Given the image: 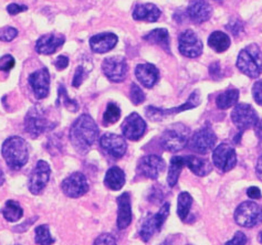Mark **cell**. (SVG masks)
<instances>
[{"mask_svg": "<svg viewBox=\"0 0 262 245\" xmlns=\"http://www.w3.org/2000/svg\"><path fill=\"white\" fill-rule=\"evenodd\" d=\"M69 138L75 152L84 155L98 140L99 127L90 115L82 114L71 125Z\"/></svg>", "mask_w": 262, "mask_h": 245, "instance_id": "6da1fadb", "label": "cell"}, {"mask_svg": "<svg viewBox=\"0 0 262 245\" xmlns=\"http://www.w3.org/2000/svg\"><path fill=\"white\" fill-rule=\"evenodd\" d=\"M2 155L11 170H20L29 160L28 142L19 136H11L4 141Z\"/></svg>", "mask_w": 262, "mask_h": 245, "instance_id": "7a4b0ae2", "label": "cell"}, {"mask_svg": "<svg viewBox=\"0 0 262 245\" xmlns=\"http://www.w3.org/2000/svg\"><path fill=\"white\" fill-rule=\"evenodd\" d=\"M57 124L58 121H54L51 118L50 111L41 105L32 106L25 117L26 132L33 138L52 131Z\"/></svg>", "mask_w": 262, "mask_h": 245, "instance_id": "3957f363", "label": "cell"}, {"mask_svg": "<svg viewBox=\"0 0 262 245\" xmlns=\"http://www.w3.org/2000/svg\"><path fill=\"white\" fill-rule=\"evenodd\" d=\"M237 67L245 76L257 79L262 73V52L257 44H249L240 51Z\"/></svg>", "mask_w": 262, "mask_h": 245, "instance_id": "277c9868", "label": "cell"}, {"mask_svg": "<svg viewBox=\"0 0 262 245\" xmlns=\"http://www.w3.org/2000/svg\"><path fill=\"white\" fill-rule=\"evenodd\" d=\"M190 136V131L187 126L174 124L165 129V132L162 134L161 144L165 151L177 153L183 151L188 145Z\"/></svg>", "mask_w": 262, "mask_h": 245, "instance_id": "5b68a950", "label": "cell"}, {"mask_svg": "<svg viewBox=\"0 0 262 245\" xmlns=\"http://www.w3.org/2000/svg\"><path fill=\"white\" fill-rule=\"evenodd\" d=\"M234 221L243 228H254L262 222V208L253 201L240 203L234 211Z\"/></svg>", "mask_w": 262, "mask_h": 245, "instance_id": "8992f818", "label": "cell"}, {"mask_svg": "<svg viewBox=\"0 0 262 245\" xmlns=\"http://www.w3.org/2000/svg\"><path fill=\"white\" fill-rule=\"evenodd\" d=\"M231 120L237 126L239 135H241L247 129L256 126L259 121V117L256 110L251 105L240 103L234 105L231 112Z\"/></svg>", "mask_w": 262, "mask_h": 245, "instance_id": "52a82bcc", "label": "cell"}, {"mask_svg": "<svg viewBox=\"0 0 262 245\" xmlns=\"http://www.w3.org/2000/svg\"><path fill=\"white\" fill-rule=\"evenodd\" d=\"M199 104H201V95H199L198 91H195L194 93L190 94V96L187 100V102L181 106L168 108V110H164V108H157L154 106H148V107H146L145 114L148 117V119L153 120V121H160L168 116H173V115H176L181 112L195 108Z\"/></svg>", "mask_w": 262, "mask_h": 245, "instance_id": "ba28073f", "label": "cell"}, {"mask_svg": "<svg viewBox=\"0 0 262 245\" xmlns=\"http://www.w3.org/2000/svg\"><path fill=\"white\" fill-rule=\"evenodd\" d=\"M217 136L209 126H203L190 136L188 145L195 153L206 155L216 146Z\"/></svg>", "mask_w": 262, "mask_h": 245, "instance_id": "9c48e42d", "label": "cell"}, {"mask_svg": "<svg viewBox=\"0 0 262 245\" xmlns=\"http://www.w3.org/2000/svg\"><path fill=\"white\" fill-rule=\"evenodd\" d=\"M102 71L111 82L121 83L127 77L128 65L125 58L122 56H114L103 61Z\"/></svg>", "mask_w": 262, "mask_h": 245, "instance_id": "30bf717a", "label": "cell"}, {"mask_svg": "<svg viewBox=\"0 0 262 245\" xmlns=\"http://www.w3.org/2000/svg\"><path fill=\"white\" fill-rule=\"evenodd\" d=\"M51 168L45 160H39L36 167L32 169L28 180V189L33 195L42 193L48 182L50 180Z\"/></svg>", "mask_w": 262, "mask_h": 245, "instance_id": "8fae6325", "label": "cell"}, {"mask_svg": "<svg viewBox=\"0 0 262 245\" xmlns=\"http://www.w3.org/2000/svg\"><path fill=\"white\" fill-rule=\"evenodd\" d=\"M212 162L222 173H228L237 165L236 151L230 144L223 142L213 149Z\"/></svg>", "mask_w": 262, "mask_h": 245, "instance_id": "7c38bea8", "label": "cell"}, {"mask_svg": "<svg viewBox=\"0 0 262 245\" xmlns=\"http://www.w3.org/2000/svg\"><path fill=\"white\" fill-rule=\"evenodd\" d=\"M178 49L186 58H198L203 53V41L192 30H186L181 33L178 39Z\"/></svg>", "mask_w": 262, "mask_h": 245, "instance_id": "4fadbf2b", "label": "cell"}, {"mask_svg": "<svg viewBox=\"0 0 262 245\" xmlns=\"http://www.w3.org/2000/svg\"><path fill=\"white\" fill-rule=\"evenodd\" d=\"M89 188L90 186L86 177L79 172L68 176L61 183V189L63 193L69 198L73 199L84 195L89 191Z\"/></svg>", "mask_w": 262, "mask_h": 245, "instance_id": "5bb4252c", "label": "cell"}, {"mask_svg": "<svg viewBox=\"0 0 262 245\" xmlns=\"http://www.w3.org/2000/svg\"><path fill=\"white\" fill-rule=\"evenodd\" d=\"M100 145L103 152L113 158H122L126 153L127 144L125 138L113 133H106L101 137Z\"/></svg>", "mask_w": 262, "mask_h": 245, "instance_id": "9a60e30c", "label": "cell"}, {"mask_svg": "<svg viewBox=\"0 0 262 245\" xmlns=\"http://www.w3.org/2000/svg\"><path fill=\"white\" fill-rule=\"evenodd\" d=\"M28 82L34 97L37 100H43L49 95L50 73L47 67H41L36 72L31 73Z\"/></svg>", "mask_w": 262, "mask_h": 245, "instance_id": "2e32d148", "label": "cell"}, {"mask_svg": "<svg viewBox=\"0 0 262 245\" xmlns=\"http://www.w3.org/2000/svg\"><path fill=\"white\" fill-rule=\"evenodd\" d=\"M122 133L128 140H140L146 132V122L137 113L129 114L122 124Z\"/></svg>", "mask_w": 262, "mask_h": 245, "instance_id": "e0dca14e", "label": "cell"}, {"mask_svg": "<svg viewBox=\"0 0 262 245\" xmlns=\"http://www.w3.org/2000/svg\"><path fill=\"white\" fill-rule=\"evenodd\" d=\"M166 163L164 159L157 155H147L143 157L137 165V170L141 176L147 179H157L160 175L164 172Z\"/></svg>", "mask_w": 262, "mask_h": 245, "instance_id": "ac0fdd59", "label": "cell"}, {"mask_svg": "<svg viewBox=\"0 0 262 245\" xmlns=\"http://www.w3.org/2000/svg\"><path fill=\"white\" fill-rule=\"evenodd\" d=\"M66 38L60 33H48L40 37L36 42V51L45 56L56 53L60 47L64 44Z\"/></svg>", "mask_w": 262, "mask_h": 245, "instance_id": "d6986e66", "label": "cell"}, {"mask_svg": "<svg viewBox=\"0 0 262 245\" xmlns=\"http://www.w3.org/2000/svg\"><path fill=\"white\" fill-rule=\"evenodd\" d=\"M212 15V8L206 0H191L188 8L187 16L194 23H203L209 20Z\"/></svg>", "mask_w": 262, "mask_h": 245, "instance_id": "ffe728a7", "label": "cell"}, {"mask_svg": "<svg viewBox=\"0 0 262 245\" xmlns=\"http://www.w3.org/2000/svg\"><path fill=\"white\" fill-rule=\"evenodd\" d=\"M117 228L119 230H124L129 227L132 223V203H130V197L128 192H124L117 199Z\"/></svg>", "mask_w": 262, "mask_h": 245, "instance_id": "44dd1931", "label": "cell"}, {"mask_svg": "<svg viewBox=\"0 0 262 245\" xmlns=\"http://www.w3.org/2000/svg\"><path fill=\"white\" fill-rule=\"evenodd\" d=\"M117 41L119 38L114 33L103 32L90 39V47L94 53H106L114 49Z\"/></svg>", "mask_w": 262, "mask_h": 245, "instance_id": "7402d4cb", "label": "cell"}, {"mask_svg": "<svg viewBox=\"0 0 262 245\" xmlns=\"http://www.w3.org/2000/svg\"><path fill=\"white\" fill-rule=\"evenodd\" d=\"M135 76L144 87L151 88L160 79V71L154 64L141 63L136 66Z\"/></svg>", "mask_w": 262, "mask_h": 245, "instance_id": "603a6c76", "label": "cell"}, {"mask_svg": "<svg viewBox=\"0 0 262 245\" xmlns=\"http://www.w3.org/2000/svg\"><path fill=\"white\" fill-rule=\"evenodd\" d=\"M161 15V9L153 4H139L133 9V18L136 21L156 22Z\"/></svg>", "mask_w": 262, "mask_h": 245, "instance_id": "cb8c5ba5", "label": "cell"}, {"mask_svg": "<svg viewBox=\"0 0 262 245\" xmlns=\"http://www.w3.org/2000/svg\"><path fill=\"white\" fill-rule=\"evenodd\" d=\"M184 159L185 166L188 167L190 172L198 177H205L211 173L212 165L208 159L199 157V156L196 155L185 156Z\"/></svg>", "mask_w": 262, "mask_h": 245, "instance_id": "d4e9b609", "label": "cell"}, {"mask_svg": "<svg viewBox=\"0 0 262 245\" xmlns=\"http://www.w3.org/2000/svg\"><path fill=\"white\" fill-rule=\"evenodd\" d=\"M125 173L119 167H111L110 168L106 174H105V178H104V185L111 190H114V191H117V190H121L123 186L125 185Z\"/></svg>", "mask_w": 262, "mask_h": 245, "instance_id": "484cf974", "label": "cell"}, {"mask_svg": "<svg viewBox=\"0 0 262 245\" xmlns=\"http://www.w3.org/2000/svg\"><path fill=\"white\" fill-rule=\"evenodd\" d=\"M239 96L240 94L237 88H228V90H226L225 92L218 95L216 99V105L220 110H228V108L234 106L238 103Z\"/></svg>", "mask_w": 262, "mask_h": 245, "instance_id": "4316f807", "label": "cell"}, {"mask_svg": "<svg viewBox=\"0 0 262 245\" xmlns=\"http://www.w3.org/2000/svg\"><path fill=\"white\" fill-rule=\"evenodd\" d=\"M144 40L151 44H156L162 46L165 51L169 52V33L166 29L160 28L148 32L144 36Z\"/></svg>", "mask_w": 262, "mask_h": 245, "instance_id": "83f0119b", "label": "cell"}, {"mask_svg": "<svg viewBox=\"0 0 262 245\" xmlns=\"http://www.w3.org/2000/svg\"><path fill=\"white\" fill-rule=\"evenodd\" d=\"M208 44L212 50H215L218 53L225 52L229 49L231 41L228 35H226L223 31H215L212 32L208 38Z\"/></svg>", "mask_w": 262, "mask_h": 245, "instance_id": "f1b7e54d", "label": "cell"}, {"mask_svg": "<svg viewBox=\"0 0 262 245\" xmlns=\"http://www.w3.org/2000/svg\"><path fill=\"white\" fill-rule=\"evenodd\" d=\"M184 167L185 159L183 156H174V157L170 159L167 174V183L169 187H174L176 185Z\"/></svg>", "mask_w": 262, "mask_h": 245, "instance_id": "f546056e", "label": "cell"}, {"mask_svg": "<svg viewBox=\"0 0 262 245\" xmlns=\"http://www.w3.org/2000/svg\"><path fill=\"white\" fill-rule=\"evenodd\" d=\"M3 215L6 221L15 223L21 219L24 215V210L20 207L19 202L15 200H8L3 209Z\"/></svg>", "mask_w": 262, "mask_h": 245, "instance_id": "4dcf8cb0", "label": "cell"}, {"mask_svg": "<svg viewBox=\"0 0 262 245\" xmlns=\"http://www.w3.org/2000/svg\"><path fill=\"white\" fill-rule=\"evenodd\" d=\"M192 206V197L188 192H181L177 198V214L179 219L185 221L190 212Z\"/></svg>", "mask_w": 262, "mask_h": 245, "instance_id": "1f68e13d", "label": "cell"}, {"mask_svg": "<svg viewBox=\"0 0 262 245\" xmlns=\"http://www.w3.org/2000/svg\"><path fill=\"white\" fill-rule=\"evenodd\" d=\"M158 229L156 227V222L154 219V215H151L150 213L143 220L141 224V229H140V236L142 237V240L144 242H148L151 236L154 235L155 232H157Z\"/></svg>", "mask_w": 262, "mask_h": 245, "instance_id": "d6a6232c", "label": "cell"}, {"mask_svg": "<svg viewBox=\"0 0 262 245\" xmlns=\"http://www.w3.org/2000/svg\"><path fill=\"white\" fill-rule=\"evenodd\" d=\"M34 242L41 245H49L54 243V239L50 234V229L48 224H42L34 230Z\"/></svg>", "mask_w": 262, "mask_h": 245, "instance_id": "836d02e7", "label": "cell"}, {"mask_svg": "<svg viewBox=\"0 0 262 245\" xmlns=\"http://www.w3.org/2000/svg\"><path fill=\"white\" fill-rule=\"evenodd\" d=\"M121 117V110L117 104L115 103H108L106 110L103 115V122L104 125L108 126L115 124V122L120 119Z\"/></svg>", "mask_w": 262, "mask_h": 245, "instance_id": "e575fe53", "label": "cell"}, {"mask_svg": "<svg viewBox=\"0 0 262 245\" xmlns=\"http://www.w3.org/2000/svg\"><path fill=\"white\" fill-rule=\"evenodd\" d=\"M59 99H58V104L61 103L64 107H67L69 111L71 112H77L79 110V104L75 102L74 100H71L68 96L67 93V88L66 86L62 84L59 86Z\"/></svg>", "mask_w": 262, "mask_h": 245, "instance_id": "d590c367", "label": "cell"}, {"mask_svg": "<svg viewBox=\"0 0 262 245\" xmlns=\"http://www.w3.org/2000/svg\"><path fill=\"white\" fill-rule=\"evenodd\" d=\"M169 210H170V204L168 202H165L161 207L160 211H158L156 214H154V219H155L158 231L163 228L165 221L167 220V217L169 215Z\"/></svg>", "mask_w": 262, "mask_h": 245, "instance_id": "8d00e7d4", "label": "cell"}, {"mask_svg": "<svg viewBox=\"0 0 262 245\" xmlns=\"http://www.w3.org/2000/svg\"><path fill=\"white\" fill-rule=\"evenodd\" d=\"M130 101L134 105H140L145 101V94L141 90V87L135 83H132V85H130Z\"/></svg>", "mask_w": 262, "mask_h": 245, "instance_id": "74e56055", "label": "cell"}, {"mask_svg": "<svg viewBox=\"0 0 262 245\" xmlns=\"http://www.w3.org/2000/svg\"><path fill=\"white\" fill-rule=\"evenodd\" d=\"M18 36V30L13 27H5L0 30V41L3 42H11Z\"/></svg>", "mask_w": 262, "mask_h": 245, "instance_id": "f35d334b", "label": "cell"}, {"mask_svg": "<svg viewBox=\"0 0 262 245\" xmlns=\"http://www.w3.org/2000/svg\"><path fill=\"white\" fill-rule=\"evenodd\" d=\"M88 71L84 69L83 65H79L75 70L74 77H73V81H72V85L75 88H79L81 86V84L83 83V81L86 79L88 77Z\"/></svg>", "mask_w": 262, "mask_h": 245, "instance_id": "ab89813d", "label": "cell"}, {"mask_svg": "<svg viewBox=\"0 0 262 245\" xmlns=\"http://www.w3.org/2000/svg\"><path fill=\"white\" fill-rule=\"evenodd\" d=\"M15 58L11 54H5L4 57L0 58V71L9 72L13 66H15Z\"/></svg>", "mask_w": 262, "mask_h": 245, "instance_id": "60d3db41", "label": "cell"}, {"mask_svg": "<svg viewBox=\"0 0 262 245\" xmlns=\"http://www.w3.org/2000/svg\"><path fill=\"white\" fill-rule=\"evenodd\" d=\"M252 96L256 103L262 106V80L257 81L252 86Z\"/></svg>", "mask_w": 262, "mask_h": 245, "instance_id": "b9f144b4", "label": "cell"}, {"mask_svg": "<svg viewBox=\"0 0 262 245\" xmlns=\"http://www.w3.org/2000/svg\"><path fill=\"white\" fill-rule=\"evenodd\" d=\"M248 242V237L246 236V234L244 232H237L236 234L233 235L232 239L230 241L227 242V245H244Z\"/></svg>", "mask_w": 262, "mask_h": 245, "instance_id": "7bdbcfd3", "label": "cell"}, {"mask_svg": "<svg viewBox=\"0 0 262 245\" xmlns=\"http://www.w3.org/2000/svg\"><path fill=\"white\" fill-rule=\"evenodd\" d=\"M26 10H28V7L25 5H18V4H10L7 6V11H8L9 15L15 16L18 15L20 12H24Z\"/></svg>", "mask_w": 262, "mask_h": 245, "instance_id": "ee69618b", "label": "cell"}, {"mask_svg": "<svg viewBox=\"0 0 262 245\" xmlns=\"http://www.w3.org/2000/svg\"><path fill=\"white\" fill-rule=\"evenodd\" d=\"M94 244H116V240L113 235L104 233L100 235L99 237H96Z\"/></svg>", "mask_w": 262, "mask_h": 245, "instance_id": "f6af8a7d", "label": "cell"}, {"mask_svg": "<svg viewBox=\"0 0 262 245\" xmlns=\"http://www.w3.org/2000/svg\"><path fill=\"white\" fill-rule=\"evenodd\" d=\"M227 28H228V30H230L234 36L239 35V33L244 30L243 23H241L239 20H237V19L231 20V21L229 22V24L227 26Z\"/></svg>", "mask_w": 262, "mask_h": 245, "instance_id": "bcb514c9", "label": "cell"}, {"mask_svg": "<svg viewBox=\"0 0 262 245\" xmlns=\"http://www.w3.org/2000/svg\"><path fill=\"white\" fill-rule=\"evenodd\" d=\"M69 65V58L67 56H60L54 61V66L57 67V70L62 71Z\"/></svg>", "mask_w": 262, "mask_h": 245, "instance_id": "7dc6e473", "label": "cell"}, {"mask_svg": "<svg viewBox=\"0 0 262 245\" xmlns=\"http://www.w3.org/2000/svg\"><path fill=\"white\" fill-rule=\"evenodd\" d=\"M247 195L249 197L250 199L259 200L261 198V191L258 187H250L247 189Z\"/></svg>", "mask_w": 262, "mask_h": 245, "instance_id": "c3c4849f", "label": "cell"}, {"mask_svg": "<svg viewBox=\"0 0 262 245\" xmlns=\"http://www.w3.org/2000/svg\"><path fill=\"white\" fill-rule=\"evenodd\" d=\"M256 175L258 178L262 181V156H260L257 165H256Z\"/></svg>", "mask_w": 262, "mask_h": 245, "instance_id": "681fc988", "label": "cell"}, {"mask_svg": "<svg viewBox=\"0 0 262 245\" xmlns=\"http://www.w3.org/2000/svg\"><path fill=\"white\" fill-rule=\"evenodd\" d=\"M209 72H210V76L211 77H215L217 74L220 73V67L218 63H212L209 67Z\"/></svg>", "mask_w": 262, "mask_h": 245, "instance_id": "f907efd6", "label": "cell"}, {"mask_svg": "<svg viewBox=\"0 0 262 245\" xmlns=\"http://www.w3.org/2000/svg\"><path fill=\"white\" fill-rule=\"evenodd\" d=\"M4 183H5V175L2 170V167H0V187H2Z\"/></svg>", "mask_w": 262, "mask_h": 245, "instance_id": "816d5d0a", "label": "cell"}, {"mask_svg": "<svg viewBox=\"0 0 262 245\" xmlns=\"http://www.w3.org/2000/svg\"><path fill=\"white\" fill-rule=\"evenodd\" d=\"M259 242L262 244V232H260L259 234Z\"/></svg>", "mask_w": 262, "mask_h": 245, "instance_id": "f5cc1de1", "label": "cell"}]
</instances>
